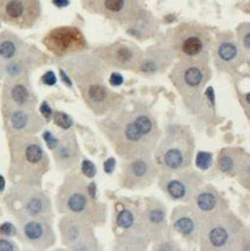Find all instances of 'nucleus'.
<instances>
[{"label":"nucleus","instance_id":"24","mask_svg":"<svg viewBox=\"0 0 250 251\" xmlns=\"http://www.w3.org/2000/svg\"><path fill=\"white\" fill-rule=\"evenodd\" d=\"M170 230L177 233L189 249H197L200 239V218L190 205H177L170 215Z\"/></svg>","mask_w":250,"mask_h":251},{"label":"nucleus","instance_id":"19","mask_svg":"<svg viewBox=\"0 0 250 251\" xmlns=\"http://www.w3.org/2000/svg\"><path fill=\"white\" fill-rule=\"evenodd\" d=\"M40 16L39 0H0V20L14 27H33Z\"/></svg>","mask_w":250,"mask_h":251},{"label":"nucleus","instance_id":"4","mask_svg":"<svg viewBox=\"0 0 250 251\" xmlns=\"http://www.w3.org/2000/svg\"><path fill=\"white\" fill-rule=\"evenodd\" d=\"M10 168L8 177L14 182L42 183L50 170V158L36 135L7 137Z\"/></svg>","mask_w":250,"mask_h":251},{"label":"nucleus","instance_id":"48","mask_svg":"<svg viewBox=\"0 0 250 251\" xmlns=\"http://www.w3.org/2000/svg\"><path fill=\"white\" fill-rule=\"evenodd\" d=\"M5 185H6V182H5V178L0 175V192L4 191Z\"/></svg>","mask_w":250,"mask_h":251},{"label":"nucleus","instance_id":"7","mask_svg":"<svg viewBox=\"0 0 250 251\" xmlns=\"http://www.w3.org/2000/svg\"><path fill=\"white\" fill-rule=\"evenodd\" d=\"M213 42V34L208 27L197 22H188L171 28L164 43L178 60L209 64Z\"/></svg>","mask_w":250,"mask_h":251},{"label":"nucleus","instance_id":"43","mask_svg":"<svg viewBox=\"0 0 250 251\" xmlns=\"http://www.w3.org/2000/svg\"><path fill=\"white\" fill-rule=\"evenodd\" d=\"M40 81L48 86H53L54 84L57 83V77H56V75H54L53 71H48L46 74H44V75H43Z\"/></svg>","mask_w":250,"mask_h":251},{"label":"nucleus","instance_id":"45","mask_svg":"<svg viewBox=\"0 0 250 251\" xmlns=\"http://www.w3.org/2000/svg\"><path fill=\"white\" fill-rule=\"evenodd\" d=\"M115 168H116V160L115 158H112V157L104 163V170H105L106 174H112L113 170H115Z\"/></svg>","mask_w":250,"mask_h":251},{"label":"nucleus","instance_id":"8","mask_svg":"<svg viewBox=\"0 0 250 251\" xmlns=\"http://www.w3.org/2000/svg\"><path fill=\"white\" fill-rule=\"evenodd\" d=\"M243 222L229 208L200 220L199 249L202 251H236Z\"/></svg>","mask_w":250,"mask_h":251},{"label":"nucleus","instance_id":"2","mask_svg":"<svg viewBox=\"0 0 250 251\" xmlns=\"http://www.w3.org/2000/svg\"><path fill=\"white\" fill-rule=\"evenodd\" d=\"M56 210L60 215L83 218L94 226H104L107 220V206L98 200L96 183L88 182L75 169L65 175L58 188Z\"/></svg>","mask_w":250,"mask_h":251},{"label":"nucleus","instance_id":"38","mask_svg":"<svg viewBox=\"0 0 250 251\" xmlns=\"http://www.w3.org/2000/svg\"><path fill=\"white\" fill-rule=\"evenodd\" d=\"M80 166H81V171L80 172L86 178H94L96 176V174H97V169H96V165L91 162V160L84 159L83 162H81Z\"/></svg>","mask_w":250,"mask_h":251},{"label":"nucleus","instance_id":"25","mask_svg":"<svg viewBox=\"0 0 250 251\" xmlns=\"http://www.w3.org/2000/svg\"><path fill=\"white\" fill-rule=\"evenodd\" d=\"M175 60V54L167 44H157L143 52L133 72L144 77H156L167 72Z\"/></svg>","mask_w":250,"mask_h":251},{"label":"nucleus","instance_id":"11","mask_svg":"<svg viewBox=\"0 0 250 251\" xmlns=\"http://www.w3.org/2000/svg\"><path fill=\"white\" fill-rule=\"evenodd\" d=\"M62 243L72 251H98L101 245L96 237L95 226L83 218L63 215L58 222Z\"/></svg>","mask_w":250,"mask_h":251},{"label":"nucleus","instance_id":"15","mask_svg":"<svg viewBox=\"0 0 250 251\" xmlns=\"http://www.w3.org/2000/svg\"><path fill=\"white\" fill-rule=\"evenodd\" d=\"M211 51L215 68L223 74H234L249 59L230 31H223L217 34Z\"/></svg>","mask_w":250,"mask_h":251},{"label":"nucleus","instance_id":"30","mask_svg":"<svg viewBox=\"0 0 250 251\" xmlns=\"http://www.w3.org/2000/svg\"><path fill=\"white\" fill-rule=\"evenodd\" d=\"M124 28L127 36L135 38L139 42H145L156 37L158 33L159 22L150 11L142 8L137 16L124 26Z\"/></svg>","mask_w":250,"mask_h":251},{"label":"nucleus","instance_id":"22","mask_svg":"<svg viewBox=\"0 0 250 251\" xmlns=\"http://www.w3.org/2000/svg\"><path fill=\"white\" fill-rule=\"evenodd\" d=\"M142 217L151 243L171 235L168 209L158 198L150 196L142 202Z\"/></svg>","mask_w":250,"mask_h":251},{"label":"nucleus","instance_id":"16","mask_svg":"<svg viewBox=\"0 0 250 251\" xmlns=\"http://www.w3.org/2000/svg\"><path fill=\"white\" fill-rule=\"evenodd\" d=\"M43 44L58 58L81 53L89 49L83 32L75 26H59L53 28L44 37Z\"/></svg>","mask_w":250,"mask_h":251},{"label":"nucleus","instance_id":"26","mask_svg":"<svg viewBox=\"0 0 250 251\" xmlns=\"http://www.w3.org/2000/svg\"><path fill=\"white\" fill-rule=\"evenodd\" d=\"M38 98L28 77L5 79L1 95V110L12 107H36Z\"/></svg>","mask_w":250,"mask_h":251},{"label":"nucleus","instance_id":"31","mask_svg":"<svg viewBox=\"0 0 250 251\" xmlns=\"http://www.w3.org/2000/svg\"><path fill=\"white\" fill-rule=\"evenodd\" d=\"M27 44L23 42L13 32L5 30L0 33V63L6 64L16 59L26 49Z\"/></svg>","mask_w":250,"mask_h":251},{"label":"nucleus","instance_id":"12","mask_svg":"<svg viewBox=\"0 0 250 251\" xmlns=\"http://www.w3.org/2000/svg\"><path fill=\"white\" fill-rule=\"evenodd\" d=\"M59 66L75 80L78 87L94 83H104L106 68L100 58L92 53H77L60 58Z\"/></svg>","mask_w":250,"mask_h":251},{"label":"nucleus","instance_id":"36","mask_svg":"<svg viewBox=\"0 0 250 251\" xmlns=\"http://www.w3.org/2000/svg\"><path fill=\"white\" fill-rule=\"evenodd\" d=\"M196 165L200 170H206L213 165V154L209 152H199L196 158Z\"/></svg>","mask_w":250,"mask_h":251},{"label":"nucleus","instance_id":"49","mask_svg":"<svg viewBox=\"0 0 250 251\" xmlns=\"http://www.w3.org/2000/svg\"><path fill=\"white\" fill-rule=\"evenodd\" d=\"M4 77V70H2V64L0 63V79Z\"/></svg>","mask_w":250,"mask_h":251},{"label":"nucleus","instance_id":"27","mask_svg":"<svg viewBox=\"0 0 250 251\" xmlns=\"http://www.w3.org/2000/svg\"><path fill=\"white\" fill-rule=\"evenodd\" d=\"M52 156L59 171L75 170L80 164L81 151L74 130H66L58 138L56 147L52 149Z\"/></svg>","mask_w":250,"mask_h":251},{"label":"nucleus","instance_id":"46","mask_svg":"<svg viewBox=\"0 0 250 251\" xmlns=\"http://www.w3.org/2000/svg\"><path fill=\"white\" fill-rule=\"evenodd\" d=\"M59 74H60V78H62L63 83L65 84L66 86L72 87V80H71V78H70V75H69L68 74H66L65 70L60 68V66H59Z\"/></svg>","mask_w":250,"mask_h":251},{"label":"nucleus","instance_id":"20","mask_svg":"<svg viewBox=\"0 0 250 251\" xmlns=\"http://www.w3.org/2000/svg\"><path fill=\"white\" fill-rule=\"evenodd\" d=\"M1 111L7 137L37 135L45 125L44 118L37 112L36 107H12Z\"/></svg>","mask_w":250,"mask_h":251},{"label":"nucleus","instance_id":"41","mask_svg":"<svg viewBox=\"0 0 250 251\" xmlns=\"http://www.w3.org/2000/svg\"><path fill=\"white\" fill-rule=\"evenodd\" d=\"M238 99H240V103L242 105L244 112L247 113V116H249V111H250V93L249 92H241L238 91Z\"/></svg>","mask_w":250,"mask_h":251},{"label":"nucleus","instance_id":"40","mask_svg":"<svg viewBox=\"0 0 250 251\" xmlns=\"http://www.w3.org/2000/svg\"><path fill=\"white\" fill-rule=\"evenodd\" d=\"M39 113H40V116L44 118V121L48 123L51 121L52 115H53V111H52L50 105L48 104V101H43V104L40 105V107H39Z\"/></svg>","mask_w":250,"mask_h":251},{"label":"nucleus","instance_id":"47","mask_svg":"<svg viewBox=\"0 0 250 251\" xmlns=\"http://www.w3.org/2000/svg\"><path fill=\"white\" fill-rule=\"evenodd\" d=\"M52 4L58 8H64L69 6L70 0H52Z\"/></svg>","mask_w":250,"mask_h":251},{"label":"nucleus","instance_id":"39","mask_svg":"<svg viewBox=\"0 0 250 251\" xmlns=\"http://www.w3.org/2000/svg\"><path fill=\"white\" fill-rule=\"evenodd\" d=\"M0 233L2 235L12 237V236H17V226H13L10 222H5L0 226Z\"/></svg>","mask_w":250,"mask_h":251},{"label":"nucleus","instance_id":"17","mask_svg":"<svg viewBox=\"0 0 250 251\" xmlns=\"http://www.w3.org/2000/svg\"><path fill=\"white\" fill-rule=\"evenodd\" d=\"M94 53L107 68L135 71L143 51L136 43L121 39L110 45L96 49Z\"/></svg>","mask_w":250,"mask_h":251},{"label":"nucleus","instance_id":"37","mask_svg":"<svg viewBox=\"0 0 250 251\" xmlns=\"http://www.w3.org/2000/svg\"><path fill=\"white\" fill-rule=\"evenodd\" d=\"M19 250V247L16 242L8 236L0 233V251H17Z\"/></svg>","mask_w":250,"mask_h":251},{"label":"nucleus","instance_id":"44","mask_svg":"<svg viewBox=\"0 0 250 251\" xmlns=\"http://www.w3.org/2000/svg\"><path fill=\"white\" fill-rule=\"evenodd\" d=\"M110 85L112 86H121L124 83V78L119 72H112L111 75L109 78Z\"/></svg>","mask_w":250,"mask_h":251},{"label":"nucleus","instance_id":"14","mask_svg":"<svg viewBox=\"0 0 250 251\" xmlns=\"http://www.w3.org/2000/svg\"><path fill=\"white\" fill-rule=\"evenodd\" d=\"M52 217H28L17 220V237L36 250H46L57 241Z\"/></svg>","mask_w":250,"mask_h":251},{"label":"nucleus","instance_id":"34","mask_svg":"<svg viewBox=\"0 0 250 251\" xmlns=\"http://www.w3.org/2000/svg\"><path fill=\"white\" fill-rule=\"evenodd\" d=\"M52 118H53L54 124L57 125L58 127L63 130H70L72 129V125H74V121L69 115H66L63 111H54L53 115H52Z\"/></svg>","mask_w":250,"mask_h":251},{"label":"nucleus","instance_id":"23","mask_svg":"<svg viewBox=\"0 0 250 251\" xmlns=\"http://www.w3.org/2000/svg\"><path fill=\"white\" fill-rule=\"evenodd\" d=\"M86 106L98 117H104L123 103V96L113 92L104 83H94L78 87Z\"/></svg>","mask_w":250,"mask_h":251},{"label":"nucleus","instance_id":"6","mask_svg":"<svg viewBox=\"0 0 250 251\" xmlns=\"http://www.w3.org/2000/svg\"><path fill=\"white\" fill-rule=\"evenodd\" d=\"M195 137L187 125H171L161 137L153 152L159 174H174L193 164Z\"/></svg>","mask_w":250,"mask_h":251},{"label":"nucleus","instance_id":"32","mask_svg":"<svg viewBox=\"0 0 250 251\" xmlns=\"http://www.w3.org/2000/svg\"><path fill=\"white\" fill-rule=\"evenodd\" d=\"M236 40L241 46L244 54L249 58L250 55V24L242 23L236 28Z\"/></svg>","mask_w":250,"mask_h":251},{"label":"nucleus","instance_id":"10","mask_svg":"<svg viewBox=\"0 0 250 251\" xmlns=\"http://www.w3.org/2000/svg\"><path fill=\"white\" fill-rule=\"evenodd\" d=\"M159 175L152 156H139L122 160L118 185L125 190H144L150 188Z\"/></svg>","mask_w":250,"mask_h":251},{"label":"nucleus","instance_id":"18","mask_svg":"<svg viewBox=\"0 0 250 251\" xmlns=\"http://www.w3.org/2000/svg\"><path fill=\"white\" fill-rule=\"evenodd\" d=\"M86 11L104 17L124 27L142 10L139 0H81Z\"/></svg>","mask_w":250,"mask_h":251},{"label":"nucleus","instance_id":"42","mask_svg":"<svg viewBox=\"0 0 250 251\" xmlns=\"http://www.w3.org/2000/svg\"><path fill=\"white\" fill-rule=\"evenodd\" d=\"M43 138H44L46 145H48V148L50 149V150H52V149L56 147L58 138L53 135V133L50 132V131H45V132L43 133Z\"/></svg>","mask_w":250,"mask_h":251},{"label":"nucleus","instance_id":"33","mask_svg":"<svg viewBox=\"0 0 250 251\" xmlns=\"http://www.w3.org/2000/svg\"><path fill=\"white\" fill-rule=\"evenodd\" d=\"M151 249L155 251H179L182 250V248L179 247L177 241H175L170 235L168 236V237H164L159 239V241L153 242V245Z\"/></svg>","mask_w":250,"mask_h":251},{"label":"nucleus","instance_id":"1","mask_svg":"<svg viewBox=\"0 0 250 251\" xmlns=\"http://www.w3.org/2000/svg\"><path fill=\"white\" fill-rule=\"evenodd\" d=\"M97 126L122 159L152 156L162 137L158 122L142 101L123 100Z\"/></svg>","mask_w":250,"mask_h":251},{"label":"nucleus","instance_id":"28","mask_svg":"<svg viewBox=\"0 0 250 251\" xmlns=\"http://www.w3.org/2000/svg\"><path fill=\"white\" fill-rule=\"evenodd\" d=\"M188 204L200 220L230 208L228 201L213 184L205 183L200 189H197Z\"/></svg>","mask_w":250,"mask_h":251},{"label":"nucleus","instance_id":"9","mask_svg":"<svg viewBox=\"0 0 250 251\" xmlns=\"http://www.w3.org/2000/svg\"><path fill=\"white\" fill-rule=\"evenodd\" d=\"M4 205L14 220L28 217H52L53 205L42 183L14 182L4 196Z\"/></svg>","mask_w":250,"mask_h":251},{"label":"nucleus","instance_id":"3","mask_svg":"<svg viewBox=\"0 0 250 251\" xmlns=\"http://www.w3.org/2000/svg\"><path fill=\"white\" fill-rule=\"evenodd\" d=\"M169 78L191 113L202 118L211 117V112H215V99L213 87L205 90L211 79L208 63L178 60L174 64Z\"/></svg>","mask_w":250,"mask_h":251},{"label":"nucleus","instance_id":"13","mask_svg":"<svg viewBox=\"0 0 250 251\" xmlns=\"http://www.w3.org/2000/svg\"><path fill=\"white\" fill-rule=\"evenodd\" d=\"M158 185L171 201L189 203L191 197L205 183L204 176L191 168L174 174H159Z\"/></svg>","mask_w":250,"mask_h":251},{"label":"nucleus","instance_id":"29","mask_svg":"<svg viewBox=\"0 0 250 251\" xmlns=\"http://www.w3.org/2000/svg\"><path fill=\"white\" fill-rule=\"evenodd\" d=\"M46 63V57L42 51L34 46H26L24 51L16 59L2 64L5 79H14V78L28 77L32 70L39 68Z\"/></svg>","mask_w":250,"mask_h":251},{"label":"nucleus","instance_id":"21","mask_svg":"<svg viewBox=\"0 0 250 251\" xmlns=\"http://www.w3.org/2000/svg\"><path fill=\"white\" fill-rule=\"evenodd\" d=\"M216 169L225 176L250 188V154L242 148H223L216 158Z\"/></svg>","mask_w":250,"mask_h":251},{"label":"nucleus","instance_id":"5","mask_svg":"<svg viewBox=\"0 0 250 251\" xmlns=\"http://www.w3.org/2000/svg\"><path fill=\"white\" fill-rule=\"evenodd\" d=\"M113 250L143 251L149 249L151 239L142 217V202L122 198L113 204Z\"/></svg>","mask_w":250,"mask_h":251},{"label":"nucleus","instance_id":"35","mask_svg":"<svg viewBox=\"0 0 250 251\" xmlns=\"http://www.w3.org/2000/svg\"><path fill=\"white\" fill-rule=\"evenodd\" d=\"M236 251H250V232L246 226H243L238 236Z\"/></svg>","mask_w":250,"mask_h":251}]
</instances>
